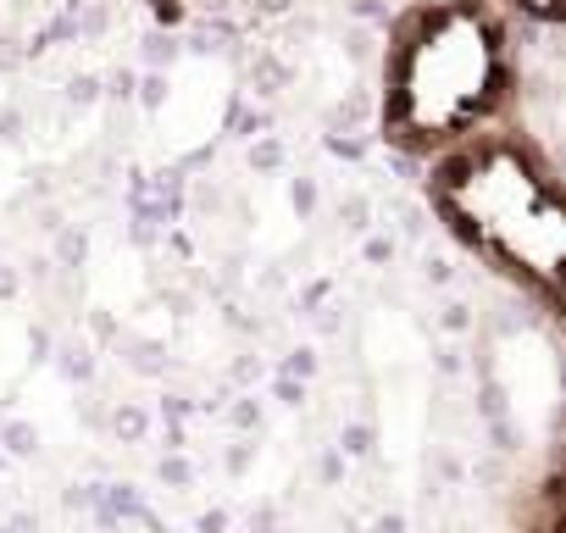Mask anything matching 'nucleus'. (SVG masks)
<instances>
[{"label": "nucleus", "instance_id": "1", "mask_svg": "<svg viewBox=\"0 0 566 533\" xmlns=\"http://www.w3.org/2000/svg\"><path fill=\"white\" fill-rule=\"evenodd\" d=\"M433 206L450 233L566 334V178L522 139H472L444 156Z\"/></svg>", "mask_w": 566, "mask_h": 533}, {"label": "nucleus", "instance_id": "2", "mask_svg": "<svg viewBox=\"0 0 566 533\" xmlns=\"http://www.w3.org/2000/svg\"><path fill=\"white\" fill-rule=\"evenodd\" d=\"M511 95V40L483 0H428L389 45L384 134L400 150L444 156L478 139Z\"/></svg>", "mask_w": 566, "mask_h": 533}, {"label": "nucleus", "instance_id": "3", "mask_svg": "<svg viewBox=\"0 0 566 533\" xmlns=\"http://www.w3.org/2000/svg\"><path fill=\"white\" fill-rule=\"evenodd\" d=\"M489 395H494V417L516 439V450L555 428V417L566 406V367H560L555 345L544 339V328L511 323V328L494 334V345H489Z\"/></svg>", "mask_w": 566, "mask_h": 533}, {"label": "nucleus", "instance_id": "4", "mask_svg": "<svg viewBox=\"0 0 566 533\" xmlns=\"http://www.w3.org/2000/svg\"><path fill=\"white\" fill-rule=\"evenodd\" d=\"M533 522H555V527H566V450H560L555 472L544 478V494H538V511H533Z\"/></svg>", "mask_w": 566, "mask_h": 533}, {"label": "nucleus", "instance_id": "5", "mask_svg": "<svg viewBox=\"0 0 566 533\" xmlns=\"http://www.w3.org/2000/svg\"><path fill=\"white\" fill-rule=\"evenodd\" d=\"M511 7H522L533 18H549V23H566V0H511Z\"/></svg>", "mask_w": 566, "mask_h": 533}, {"label": "nucleus", "instance_id": "6", "mask_svg": "<svg viewBox=\"0 0 566 533\" xmlns=\"http://www.w3.org/2000/svg\"><path fill=\"white\" fill-rule=\"evenodd\" d=\"M522 533H566V527H555V522H533V516H527V527H522Z\"/></svg>", "mask_w": 566, "mask_h": 533}]
</instances>
